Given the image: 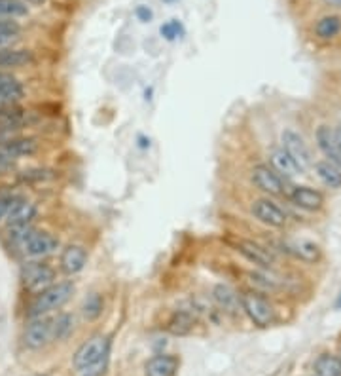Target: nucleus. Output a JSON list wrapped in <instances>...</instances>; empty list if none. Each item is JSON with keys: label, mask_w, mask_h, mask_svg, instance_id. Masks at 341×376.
<instances>
[{"label": "nucleus", "mask_w": 341, "mask_h": 376, "mask_svg": "<svg viewBox=\"0 0 341 376\" xmlns=\"http://www.w3.org/2000/svg\"><path fill=\"white\" fill-rule=\"evenodd\" d=\"M59 246H61L59 239L51 232L35 228L30 232V236L25 239V243H23L19 251L27 257V261H30V259H46V257L57 253Z\"/></svg>", "instance_id": "423d86ee"}, {"label": "nucleus", "mask_w": 341, "mask_h": 376, "mask_svg": "<svg viewBox=\"0 0 341 376\" xmlns=\"http://www.w3.org/2000/svg\"><path fill=\"white\" fill-rule=\"evenodd\" d=\"M28 4L23 0H0V19H19L27 17Z\"/></svg>", "instance_id": "c85d7f7f"}, {"label": "nucleus", "mask_w": 341, "mask_h": 376, "mask_svg": "<svg viewBox=\"0 0 341 376\" xmlns=\"http://www.w3.org/2000/svg\"><path fill=\"white\" fill-rule=\"evenodd\" d=\"M103 310H105V298L100 293H89L82 302V316L87 321L99 319L103 316Z\"/></svg>", "instance_id": "cd10ccee"}, {"label": "nucleus", "mask_w": 341, "mask_h": 376, "mask_svg": "<svg viewBox=\"0 0 341 376\" xmlns=\"http://www.w3.org/2000/svg\"><path fill=\"white\" fill-rule=\"evenodd\" d=\"M74 295V283L72 282H55L48 289L36 293L35 300L28 306V318H42L51 311L63 308Z\"/></svg>", "instance_id": "f257e3e1"}, {"label": "nucleus", "mask_w": 341, "mask_h": 376, "mask_svg": "<svg viewBox=\"0 0 341 376\" xmlns=\"http://www.w3.org/2000/svg\"><path fill=\"white\" fill-rule=\"evenodd\" d=\"M159 35L165 38V40H177L184 35V27H182V23L178 22V19H170V22L164 23L161 27H159Z\"/></svg>", "instance_id": "2f4dec72"}, {"label": "nucleus", "mask_w": 341, "mask_h": 376, "mask_svg": "<svg viewBox=\"0 0 341 376\" xmlns=\"http://www.w3.org/2000/svg\"><path fill=\"white\" fill-rule=\"evenodd\" d=\"M271 167L277 171L279 175H283L284 179H290V177H296V175H301V171L298 169V166L294 164V160L284 152L283 146L279 148H273L271 151Z\"/></svg>", "instance_id": "5701e85b"}, {"label": "nucleus", "mask_w": 341, "mask_h": 376, "mask_svg": "<svg viewBox=\"0 0 341 376\" xmlns=\"http://www.w3.org/2000/svg\"><path fill=\"white\" fill-rule=\"evenodd\" d=\"M322 4L328 8H335V10H340L341 8V0H322Z\"/></svg>", "instance_id": "ea45409f"}, {"label": "nucleus", "mask_w": 341, "mask_h": 376, "mask_svg": "<svg viewBox=\"0 0 341 376\" xmlns=\"http://www.w3.org/2000/svg\"><path fill=\"white\" fill-rule=\"evenodd\" d=\"M195 327V311L193 310H177L170 316L167 323V331L175 336H184L192 333Z\"/></svg>", "instance_id": "4be33fe9"}, {"label": "nucleus", "mask_w": 341, "mask_h": 376, "mask_svg": "<svg viewBox=\"0 0 341 376\" xmlns=\"http://www.w3.org/2000/svg\"><path fill=\"white\" fill-rule=\"evenodd\" d=\"M17 80V76H15L14 73H8V71H0V87L6 86V84H12V82H15Z\"/></svg>", "instance_id": "4c0bfd02"}, {"label": "nucleus", "mask_w": 341, "mask_h": 376, "mask_svg": "<svg viewBox=\"0 0 341 376\" xmlns=\"http://www.w3.org/2000/svg\"><path fill=\"white\" fill-rule=\"evenodd\" d=\"M250 179L254 182L256 188L270 196H283L286 192V181L283 175H279L275 169L268 164H258L250 171Z\"/></svg>", "instance_id": "0eeeda50"}, {"label": "nucleus", "mask_w": 341, "mask_h": 376, "mask_svg": "<svg viewBox=\"0 0 341 376\" xmlns=\"http://www.w3.org/2000/svg\"><path fill=\"white\" fill-rule=\"evenodd\" d=\"M25 4H33V6H44L48 0H23Z\"/></svg>", "instance_id": "a19ab883"}, {"label": "nucleus", "mask_w": 341, "mask_h": 376, "mask_svg": "<svg viewBox=\"0 0 341 376\" xmlns=\"http://www.w3.org/2000/svg\"><path fill=\"white\" fill-rule=\"evenodd\" d=\"M288 198L296 207L306 211H319L324 205V194L311 187H294Z\"/></svg>", "instance_id": "f8f14e48"}, {"label": "nucleus", "mask_w": 341, "mask_h": 376, "mask_svg": "<svg viewBox=\"0 0 341 376\" xmlns=\"http://www.w3.org/2000/svg\"><path fill=\"white\" fill-rule=\"evenodd\" d=\"M0 146L8 152V156L14 158L15 162L21 158H30V156H35L36 152L40 151L38 139L27 137V135H17V137L10 139V141H6L4 145Z\"/></svg>", "instance_id": "2eb2a0df"}, {"label": "nucleus", "mask_w": 341, "mask_h": 376, "mask_svg": "<svg viewBox=\"0 0 341 376\" xmlns=\"http://www.w3.org/2000/svg\"><path fill=\"white\" fill-rule=\"evenodd\" d=\"M35 63V53L27 48H2L0 50V71L12 73Z\"/></svg>", "instance_id": "ddd939ff"}, {"label": "nucleus", "mask_w": 341, "mask_h": 376, "mask_svg": "<svg viewBox=\"0 0 341 376\" xmlns=\"http://www.w3.org/2000/svg\"><path fill=\"white\" fill-rule=\"evenodd\" d=\"M164 2H175V0H164Z\"/></svg>", "instance_id": "37998d69"}, {"label": "nucleus", "mask_w": 341, "mask_h": 376, "mask_svg": "<svg viewBox=\"0 0 341 376\" xmlns=\"http://www.w3.org/2000/svg\"><path fill=\"white\" fill-rule=\"evenodd\" d=\"M15 167V160L8 156V152L0 146V175L12 171Z\"/></svg>", "instance_id": "f704fd0d"}, {"label": "nucleus", "mask_w": 341, "mask_h": 376, "mask_svg": "<svg viewBox=\"0 0 341 376\" xmlns=\"http://www.w3.org/2000/svg\"><path fill=\"white\" fill-rule=\"evenodd\" d=\"M51 342V318H30L23 331V346L27 350H42Z\"/></svg>", "instance_id": "9d476101"}, {"label": "nucleus", "mask_w": 341, "mask_h": 376, "mask_svg": "<svg viewBox=\"0 0 341 376\" xmlns=\"http://www.w3.org/2000/svg\"><path fill=\"white\" fill-rule=\"evenodd\" d=\"M315 376H341V363L335 355L322 354L313 363Z\"/></svg>", "instance_id": "393cba45"}, {"label": "nucleus", "mask_w": 341, "mask_h": 376, "mask_svg": "<svg viewBox=\"0 0 341 376\" xmlns=\"http://www.w3.org/2000/svg\"><path fill=\"white\" fill-rule=\"evenodd\" d=\"M281 146H283L284 152L294 160V164L298 166L301 173H306L309 167H313L311 151H309V146H307L306 139L301 137L296 130L286 128V130L281 133Z\"/></svg>", "instance_id": "39448f33"}, {"label": "nucleus", "mask_w": 341, "mask_h": 376, "mask_svg": "<svg viewBox=\"0 0 341 376\" xmlns=\"http://www.w3.org/2000/svg\"><path fill=\"white\" fill-rule=\"evenodd\" d=\"M108 354H110V340L103 334H95L89 340H85L84 344L74 352L72 367L80 373V370L95 365V363L108 359Z\"/></svg>", "instance_id": "7ed1b4c3"}, {"label": "nucleus", "mask_w": 341, "mask_h": 376, "mask_svg": "<svg viewBox=\"0 0 341 376\" xmlns=\"http://www.w3.org/2000/svg\"><path fill=\"white\" fill-rule=\"evenodd\" d=\"M23 130H14V128H0V145H4L10 139L21 135Z\"/></svg>", "instance_id": "c9c22d12"}, {"label": "nucleus", "mask_w": 341, "mask_h": 376, "mask_svg": "<svg viewBox=\"0 0 341 376\" xmlns=\"http://www.w3.org/2000/svg\"><path fill=\"white\" fill-rule=\"evenodd\" d=\"M178 357L170 354H157L144 365V376H175L178 370Z\"/></svg>", "instance_id": "f3484780"}, {"label": "nucleus", "mask_w": 341, "mask_h": 376, "mask_svg": "<svg viewBox=\"0 0 341 376\" xmlns=\"http://www.w3.org/2000/svg\"><path fill=\"white\" fill-rule=\"evenodd\" d=\"M213 300L222 311H227V314H234V311L241 308V298H239V295H237L231 287L222 285V283L213 289Z\"/></svg>", "instance_id": "b1692460"}, {"label": "nucleus", "mask_w": 341, "mask_h": 376, "mask_svg": "<svg viewBox=\"0 0 341 376\" xmlns=\"http://www.w3.org/2000/svg\"><path fill=\"white\" fill-rule=\"evenodd\" d=\"M334 137H335V146H338V151H340V156H341V126L334 128Z\"/></svg>", "instance_id": "58836bf2"}, {"label": "nucleus", "mask_w": 341, "mask_h": 376, "mask_svg": "<svg viewBox=\"0 0 341 376\" xmlns=\"http://www.w3.org/2000/svg\"><path fill=\"white\" fill-rule=\"evenodd\" d=\"M338 308H341V297H340V300H338Z\"/></svg>", "instance_id": "79ce46f5"}, {"label": "nucleus", "mask_w": 341, "mask_h": 376, "mask_svg": "<svg viewBox=\"0 0 341 376\" xmlns=\"http://www.w3.org/2000/svg\"><path fill=\"white\" fill-rule=\"evenodd\" d=\"M21 285L28 293H40L55 283V268L44 259H30L19 270Z\"/></svg>", "instance_id": "f03ea898"}, {"label": "nucleus", "mask_w": 341, "mask_h": 376, "mask_svg": "<svg viewBox=\"0 0 341 376\" xmlns=\"http://www.w3.org/2000/svg\"><path fill=\"white\" fill-rule=\"evenodd\" d=\"M313 171L317 175L324 187L328 188H341V167H338L328 160H320L313 164Z\"/></svg>", "instance_id": "412c9836"}, {"label": "nucleus", "mask_w": 341, "mask_h": 376, "mask_svg": "<svg viewBox=\"0 0 341 376\" xmlns=\"http://www.w3.org/2000/svg\"><path fill=\"white\" fill-rule=\"evenodd\" d=\"M241 310L258 327H270L275 321V310L265 297L258 291H245L241 297Z\"/></svg>", "instance_id": "20e7f679"}, {"label": "nucleus", "mask_w": 341, "mask_h": 376, "mask_svg": "<svg viewBox=\"0 0 341 376\" xmlns=\"http://www.w3.org/2000/svg\"><path fill=\"white\" fill-rule=\"evenodd\" d=\"M250 213L254 215L256 221H260L262 225L271 226V228H283L288 223V217L284 210L270 198H258L250 203Z\"/></svg>", "instance_id": "6e6552de"}, {"label": "nucleus", "mask_w": 341, "mask_h": 376, "mask_svg": "<svg viewBox=\"0 0 341 376\" xmlns=\"http://www.w3.org/2000/svg\"><path fill=\"white\" fill-rule=\"evenodd\" d=\"M30 123V112L21 105L14 107H0V128H14L23 130Z\"/></svg>", "instance_id": "6ab92c4d"}, {"label": "nucleus", "mask_w": 341, "mask_h": 376, "mask_svg": "<svg viewBox=\"0 0 341 376\" xmlns=\"http://www.w3.org/2000/svg\"><path fill=\"white\" fill-rule=\"evenodd\" d=\"M286 251L296 257L298 261L307 262V264H315L320 259V249L317 243L307 241V239H294L290 243H286Z\"/></svg>", "instance_id": "aec40b11"}, {"label": "nucleus", "mask_w": 341, "mask_h": 376, "mask_svg": "<svg viewBox=\"0 0 341 376\" xmlns=\"http://www.w3.org/2000/svg\"><path fill=\"white\" fill-rule=\"evenodd\" d=\"M25 97V86L19 80H15L12 84L0 87V107H14L19 105Z\"/></svg>", "instance_id": "bb28decb"}, {"label": "nucleus", "mask_w": 341, "mask_h": 376, "mask_svg": "<svg viewBox=\"0 0 341 376\" xmlns=\"http://www.w3.org/2000/svg\"><path fill=\"white\" fill-rule=\"evenodd\" d=\"M235 249L237 253H241L250 264H254L260 270H271L275 266V255L273 251H270L268 247L260 246L258 241H252V239H237L235 241Z\"/></svg>", "instance_id": "1a4fd4ad"}, {"label": "nucleus", "mask_w": 341, "mask_h": 376, "mask_svg": "<svg viewBox=\"0 0 341 376\" xmlns=\"http://www.w3.org/2000/svg\"><path fill=\"white\" fill-rule=\"evenodd\" d=\"M36 217H38V205L19 194L8 213L6 225H27V223H35Z\"/></svg>", "instance_id": "4468645a"}, {"label": "nucleus", "mask_w": 341, "mask_h": 376, "mask_svg": "<svg viewBox=\"0 0 341 376\" xmlns=\"http://www.w3.org/2000/svg\"><path fill=\"white\" fill-rule=\"evenodd\" d=\"M338 359H340V363H341V354H340V357H338Z\"/></svg>", "instance_id": "c03bdc74"}, {"label": "nucleus", "mask_w": 341, "mask_h": 376, "mask_svg": "<svg viewBox=\"0 0 341 376\" xmlns=\"http://www.w3.org/2000/svg\"><path fill=\"white\" fill-rule=\"evenodd\" d=\"M315 141L319 151L326 156L328 162H332L338 167H341V156L338 146H335V137H334V128H330L326 123H322L315 131Z\"/></svg>", "instance_id": "dca6fc26"}, {"label": "nucleus", "mask_w": 341, "mask_h": 376, "mask_svg": "<svg viewBox=\"0 0 341 376\" xmlns=\"http://www.w3.org/2000/svg\"><path fill=\"white\" fill-rule=\"evenodd\" d=\"M35 223H27V225H6V232H4V238L10 243V247L15 249H21L25 243V239L30 236V232L35 230Z\"/></svg>", "instance_id": "a878e982"}, {"label": "nucleus", "mask_w": 341, "mask_h": 376, "mask_svg": "<svg viewBox=\"0 0 341 376\" xmlns=\"http://www.w3.org/2000/svg\"><path fill=\"white\" fill-rule=\"evenodd\" d=\"M17 196L19 194H15L12 190H0V223L6 221L8 213L12 210L15 200H17Z\"/></svg>", "instance_id": "473e14b6"}, {"label": "nucleus", "mask_w": 341, "mask_h": 376, "mask_svg": "<svg viewBox=\"0 0 341 376\" xmlns=\"http://www.w3.org/2000/svg\"><path fill=\"white\" fill-rule=\"evenodd\" d=\"M23 27L17 19H0V50L21 37Z\"/></svg>", "instance_id": "7c9ffc66"}, {"label": "nucleus", "mask_w": 341, "mask_h": 376, "mask_svg": "<svg viewBox=\"0 0 341 376\" xmlns=\"http://www.w3.org/2000/svg\"><path fill=\"white\" fill-rule=\"evenodd\" d=\"M74 329V318L71 314H59L51 318V340H64Z\"/></svg>", "instance_id": "c756f323"}, {"label": "nucleus", "mask_w": 341, "mask_h": 376, "mask_svg": "<svg viewBox=\"0 0 341 376\" xmlns=\"http://www.w3.org/2000/svg\"><path fill=\"white\" fill-rule=\"evenodd\" d=\"M135 15L139 17V19H141V22L146 23V22H150V19H152V15H154V14H152V10H150L148 6H139L135 10Z\"/></svg>", "instance_id": "e433bc0d"}, {"label": "nucleus", "mask_w": 341, "mask_h": 376, "mask_svg": "<svg viewBox=\"0 0 341 376\" xmlns=\"http://www.w3.org/2000/svg\"><path fill=\"white\" fill-rule=\"evenodd\" d=\"M87 264V249L80 243H69L61 251L59 257V268L64 275H76Z\"/></svg>", "instance_id": "9b49d317"}, {"label": "nucleus", "mask_w": 341, "mask_h": 376, "mask_svg": "<svg viewBox=\"0 0 341 376\" xmlns=\"http://www.w3.org/2000/svg\"><path fill=\"white\" fill-rule=\"evenodd\" d=\"M313 35L322 40V42H330L341 35V15L338 14H326L319 17L315 25H313Z\"/></svg>", "instance_id": "a211bd4d"}, {"label": "nucleus", "mask_w": 341, "mask_h": 376, "mask_svg": "<svg viewBox=\"0 0 341 376\" xmlns=\"http://www.w3.org/2000/svg\"><path fill=\"white\" fill-rule=\"evenodd\" d=\"M107 363H108V359H103V361L95 363V365H91V367L80 370V376H103L105 375V369H107Z\"/></svg>", "instance_id": "72a5a7b5"}]
</instances>
